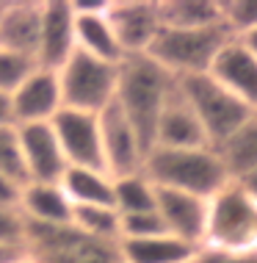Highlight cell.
Wrapping results in <instances>:
<instances>
[{"mask_svg":"<svg viewBox=\"0 0 257 263\" xmlns=\"http://www.w3.org/2000/svg\"><path fill=\"white\" fill-rule=\"evenodd\" d=\"M208 75L257 114V61L241 39H230L221 47Z\"/></svg>","mask_w":257,"mask_h":263,"instance_id":"16","label":"cell"},{"mask_svg":"<svg viewBox=\"0 0 257 263\" xmlns=\"http://www.w3.org/2000/svg\"><path fill=\"white\" fill-rule=\"evenodd\" d=\"M194 263H257V247L246 252H216V250H199Z\"/></svg>","mask_w":257,"mask_h":263,"instance_id":"31","label":"cell"},{"mask_svg":"<svg viewBox=\"0 0 257 263\" xmlns=\"http://www.w3.org/2000/svg\"><path fill=\"white\" fill-rule=\"evenodd\" d=\"M166 227L158 211L149 213H130V216H119V241H133V238H152L163 236Z\"/></svg>","mask_w":257,"mask_h":263,"instance_id":"29","label":"cell"},{"mask_svg":"<svg viewBox=\"0 0 257 263\" xmlns=\"http://www.w3.org/2000/svg\"><path fill=\"white\" fill-rule=\"evenodd\" d=\"M238 183H241V186H244V189L249 191V194H252L254 200H257V169H254V172H249V175L244 177V180H238Z\"/></svg>","mask_w":257,"mask_h":263,"instance_id":"35","label":"cell"},{"mask_svg":"<svg viewBox=\"0 0 257 263\" xmlns=\"http://www.w3.org/2000/svg\"><path fill=\"white\" fill-rule=\"evenodd\" d=\"M75 50H81L86 55L97 61H108V64H122V47H119L113 28L105 17V6L108 0L100 3H81L75 0Z\"/></svg>","mask_w":257,"mask_h":263,"instance_id":"15","label":"cell"},{"mask_svg":"<svg viewBox=\"0 0 257 263\" xmlns=\"http://www.w3.org/2000/svg\"><path fill=\"white\" fill-rule=\"evenodd\" d=\"M33 69H36V61L33 59L0 47V91H3V95H11Z\"/></svg>","mask_w":257,"mask_h":263,"instance_id":"28","label":"cell"},{"mask_svg":"<svg viewBox=\"0 0 257 263\" xmlns=\"http://www.w3.org/2000/svg\"><path fill=\"white\" fill-rule=\"evenodd\" d=\"M213 150L219 153V158L224 163L232 183L244 180L249 172H254L257 169V114L252 119H246L238 130L230 133Z\"/></svg>","mask_w":257,"mask_h":263,"instance_id":"21","label":"cell"},{"mask_svg":"<svg viewBox=\"0 0 257 263\" xmlns=\"http://www.w3.org/2000/svg\"><path fill=\"white\" fill-rule=\"evenodd\" d=\"M257 247V200L241 183H227L208 200L202 250L246 252Z\"/></svg>","mask_w":257,"mask_h":263,"instance_id":"3","label":"cell"},{"mask_svg":"<svg viewBox=\"0 0 257 263\" xmlns=\"http://www.w3.org/2000/svg\"><path fill=\"white\" fill-rule=\"evenodd\" d=\"M42 0H0V47L36 61Z\"/></svg>","mask_w":257,"mask_h":263,"instance_id":"18","label":"cell"},{"mask_svg":"<svg viewBox=\"0 0 257 263\" xmlns=\"http://www.w3.org/2000/svg\"><path fill=\"white\" fill-rule=\"evenodd\" d=\"M17 127V141L23 153V166L28 183H58L67 172V158H64L58 139L53 133V125H14Z\"/></svg>","mask_w":257,"mask_h":263,"instance_id":"13","label":"cell"},{"mask_svg":"<svg viewBox=\"0 0 257 263\" xmlns=\"http://www.w3.org/2000/svg\"><path fill=\"white\" fill-rule=\"evenodd\" d=\"M58 186L72 205H111L113 208V177L108 172L69 166Z\"/></svg>","mask_w":257,"mask_h":263,"instance_id":"23","label":"cell"},{"mask_svg":"<svg viewBox=\"0 0 257 263\" xmlns=\"http://www.w3.org/2000/svg\"><path fill=\"white\" fill-rule=\"evenodd\" d=\"M19 255H25V250H19V247H3L0 244V263H9L14 258H19Z\"/></svg>","mask_w":257,"mask_h":263,"instance_id":"34","label":"cell"},{"mask_svg":"<svg viewBox=\"0 0 257 263\" xmlns=\"http://www.w3.org/2000/svg\"><path fill=\"white\" fill-rule=\"evenodd\" d=\"M141 172L152 180L155 189L183 191L202 200L216 197L227 183H232L213 147H194V150L152 147L144 155Z\"/></svg>","mask_w":257,"mask_h":263,"instance_id":"2","label":"cell"},{"mask_svg":"<svg viewBox=\"0 0 257 263\" xmlns=\"http://www.w3.org/2000/svg\"><path fill=\"white\" fill-rule=\"evenodd\" d=\"M152 147H169V150H194V147H210L199 125L196 114L180 95V86H174L171 97L163 105L158 125H155V141Z\"/></svg>","mask_w":257,"mask_h":263,"instance_id":"17","label":"cell"},{"mask_svg":"<svg viewBox=\"0 0 257 263\" xmlns=\"http://www.w3.org/2000/svg\"><path fill=\"white\" fill-rule=\"evenodd\" d=\"M177 81L163 67H158L149 55H127L119 64L116 78V97L113 103L127 117L133 130L139 133L144 150H152L155 125L163 111V105L171 97Z\"/></svg>","mask_w":257,"mask_h":263,"instance_id":"1","label":"cell"},{"mask_svg":"<svg viewBox=\"0 0 257 263\" xmlns=\"http://www.w3.org/2000/svg\"><path fill=\"white\" fill-rule=\"evenodd\" d=\"M0 244L25 250V219L17 208L0 205Z\"/></svg>","mask_w":257,"mask_h":263,"instance_id":"30","label":"cell"},{"mask_svg":"<svg viewBox=\"0 0 257 263\" xmlns=\"http://www.w3.org/2000/svg\"><path fill=\"white\" fill-rule=\"evenodd\" d=\"M19 191H23V186H17V183L9 180L6 175H0V205H3V208H17Z\"/></svg>","mask_w":257,"mask_h":263,"instance_id":"32","label":"cell"},{"mask_svg":"<svg viewBox=\"0 0 257 263\" xmlns=\"http://www.w3.org/2000/svg\"><path fill=\"white\" fill-rule=\"evenodd\" d=\"M125 263H194L199 255V247L180 241L169 233L152 238H133L119 241Z\"/></svg>","mask_w":257,"mask_h":263,"instance_id":"20","label":"cell"},{"mask_svg":"<svg viewBox=\"0 0 257 263\" xmlns=\"http://www.w3.org/2000/svg\"><path fill=\"white\" fill-rule=\"evenodd\" d=\"M75 53V6L72 0H42V25L36 67L58 72Z\"/></svg>","mask_w":257,"mask_h":263,"instance_id":"11","label":"cell"},{"mask_svg":"<svg viewBox=\"0 0 257 263\" xmlns=\"http://www.w3.org/2000/svg\"><path fill=\"white\" fill-rule=\"evenodd\" d=\"M0 175H6L17 186L28 183V175L23 166V153H19V141H17V127L14 125L0 127Z\"/></svg>","mask_w":257,"mask_h":263,"instance_id":"27","label":"cell"},{"mask_svg":"<svg viewBox=\"0 0 257 263\" xmlns=\"http://www.w3.org/2000/svg\"><path fill=\"white\" fill-rule=\"evenodd\" d=\"M55 75H58L64 108L100 114L108 108L113 103V97H116L119 64L97 61L91 55L75 50Z\"/></svg>","mask_w":257,"mask_h":263,"instance_id":"7","label":"cell"},{"mask_svg":"<svg viewBox=\"0 0 257 263\" xmlns=\"http://www.w3.org/2000/svg\"><path fill=\"white\" fill-rule=\"evenodd\" d=\"M14 125H45L64 108L58 75L36 67L31 75L9 95Z\"/></svg>","mask_w":257,"mask_h":263,"instance_id":"12","label":"cell"},{"mask_svg":"<svg viewBox=\"0 0 257 263\" xmlns=\"http://www.w3.org/2000/svg\"><path fill=\"white\" fill-rule=\"evenodd\" d=\"M50 125H53V133H55V139H58L64 158H67V166L100 169V172H105L97 114L61 108Z\"/></svg>","mask_w":257,"mask_h":263,"instance_id":"9","label":"cell"},{"mask_svg":"<svg viewBox=\"0 0 257 263\" xmlns=\"http://www.w3.org/2000/svg\"><path fill=\"white\" fill-rule=\"evenodd\" d=\"M177 86H180V95L185 97V103L191 105V111L196 114L210 147L221 144L246 119L254 117V111L249 105H244L232 91H227L208 72L194 75V78H183V81H177Z\"/></svg>","mask_w":257,"mask_h":263,"instance_id":"6","label":"cell"},{"mask_svg":"<svg viewBox=\"0 0 257 263\" xmlns=\"http://www.w3.org/2000/svg\"><path fill=\"white\" fill-rule=\"evenodd\" d=\"M25 252L36 263H125L119 241H103L72 224H28Z\"/></svg>","mask_w":257,"mask_h":263,"instance_id":"4","label":"cell"},{"mask_svg":"<svg viewBox=\"0 0 257 263\" xmlns=\"http://www.w3.org/2000/svg\"><path fill=\"white\" fill-rule=\"evenodd\" d=\"M9 263H36V260H33L31 255L25 252V255H19V258H14V260H9Z\"/></svg>","mask_w":257,"mask_h":263,"instance_id":"37","label":"cell"},{"mask_svg":"<svg viewBox=\"0 0 257 263\" xmlns=\"http://www.w3.org/2000/svg\"><path fill=\"white\" fill-rule=\"evenodd\" d=\"M72 227L91 238L119 241V213L111 205H75Z\"/></svg>","mask_w":257,"mask_h":263,"instance_id":"25","label":"cell"},{"mask_svg":"<svg viewBox=\"0 0 257 263\" xmlns=\"http://www.w3.org/2000/svg\"><path fill=\"white\" fill-rule=\"evenodd\" d=\"M155 211L163 219V227H166L169 236L188 241V244L202 250L205 227H208V200L194 197V194H183V191L158 189Z\"/></svg>","mask_w":257,"mask_h":263,"instance_id":"14","label":"cell"},{"mask_svg":"<svg viewBox=\"0 0 257 263\" xmlns=\"http://www.w3.org/2000/svg\"><path fill=\"white\" fill-rule=\"evenodd\" d=\"M105 17L113 28L122 55H147L161 33L158 0H108Z\"/></svg>","mask_w":257,"mask_h":263,"instance_id":"8","label":"cell"},{"mask_svg":"<svg viewBox=\"0 0 257 263\" xmlns=\"http://www.w3.org/2000/svg\"><path fill=\"white\" fill-rule=\"evenodd\" d=\"M100 122V144H103V161L105 172L111 177H122L141 172L144 166V144H141L139 133L127 122V117L119 111L116 103H111L105 111L97 114Z\"/></svg>","mask_w":257,"mask_h":263,"instance_id":"10","label":"cell"},{"mask_svg":"<svg viewBox=\"0 0 257 263\" xmlns=\"http://www.w3.org/2000/svg\"><path fill=\"white\" fill-rule=\"evenodd\" d=\"M221 25L232 39H244L257 31V0H219Z\"/></svg>","mask_w":257,"mask_h":263,"instance_id":"26","label":"cell"},{"mask_svg":"<svg viewBox=\"0 0 257 263\" xmlns=\"http://www.w3.org/2000/svg\"><path fill=\"white\" fill-rule=\"evenodd\" d=\"M158 205V189L144 172L113 177V208L119 216L130 213H149Z\"/></svg>","mask_w":257,"mask_h":263,"instance_id":"24","label":"cell"},{"mask_svg":"<svg viewBox=\"0 0 257 263\" xmlns=\"http://www.w3.org/2000/svg\"><path fill=\"white\" fill-rule=\"evenodd\" d=\"M241 45H244L246 50L254 55V61H257V31H252L249 36H244V39H241Z\"/></svg>","mask_w":257,"mask_h":263,"instance_id":"36","label":"cell"},{"mask_svg":"<svg viewBox=\"0 0 257 263\" xmlns=\"http://www.w3.org/2000/svg\"><path fill=\"white\" fill-rule=\"evenodd\" d=\"M232 36L224 31V25L199 28V31H171L161 28L158 39L149 47V59L163 67L174 81L194 78L210 72V64L216 61L219 50Z\"/></svg>","mask_w":257,"mask_h":263,"instance_id":"5","label":"cell"},{"mask_svg":"<svg viewBox=\"0 0 257 263\" xmlns=\"http://www.w3.org/2000/svg\"><path fill=\"white\" fill-rule=\"evenodd\" d=\"M72 208L69 197L64 194L58 183H25L19 191L17 211L23 213L28 224H72Z\"/></svg>","mask_w":257,"mask_h":263,"instance_id":"19","label":"cell"},{"mask_svg":"<svg viewBox=\"0 0 257 263\" xmlns=\"http://www.w3.org/2000/svg\"><path fill=\"white\" fill-rule=\"evenodd\" d=\"M161 28L171 31H199L221 25L219 0H158Z\"/></svg>","mask_w":257,"mask_h":263,"instance_id":"22","label":"cell"},{"mask_svg":"<svg viewBox=\"0 0 257 263\" xmlns=\"http://www.w3.org/2000/svg\"><path fill=\"white\" fill-rule=\"evenodd\" d=\"M14 125V119H11V103H9V95H3L0 91V127H9Z\"/></svg>","mask_w":257,"mask_h":263,"instance_id":"33","label":"cell"}]
</instances>
